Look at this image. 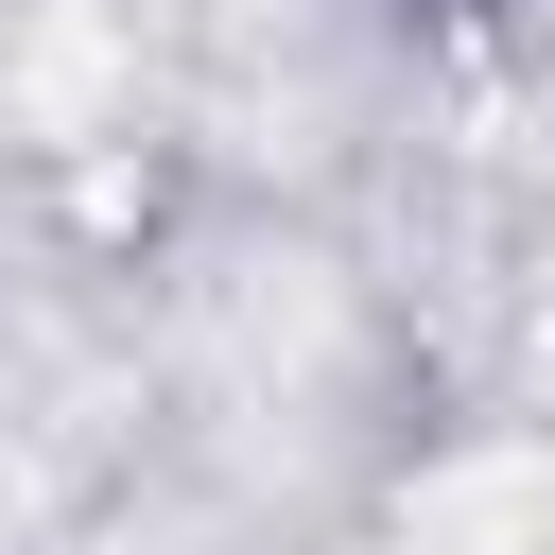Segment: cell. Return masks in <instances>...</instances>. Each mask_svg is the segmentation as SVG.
I'll return each instance as SVG.
<instances>
[{"label": "cell", "instance_id": "cell-1", "mask_svg": "<svg viewBox=\"0 0 555 555\" xmlns=\"http://www.w3.org/2000/svg\"><path fill=\"white\" fill-rule=\"evenodd\" d=\"M416 17H503V0H416Z\"/></svg>", "mask_w": 555, "mask_h": 555}]
</instances>
